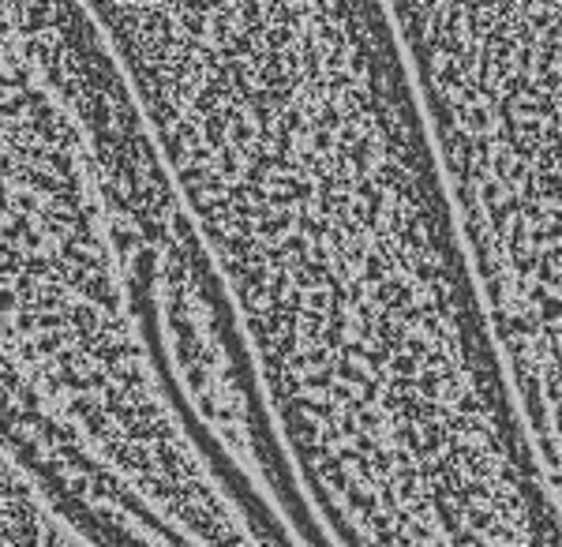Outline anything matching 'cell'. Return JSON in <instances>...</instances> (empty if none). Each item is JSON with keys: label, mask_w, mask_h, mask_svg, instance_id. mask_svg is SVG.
Wrapping results in <instances>:
<instances>
[{"label": "cell", "mask_w": 562, "mask_h": 547, "mask_svg": "<svg viewBox=\"0 0 562 547\" xmlns=\"http://www.w3.org/2000/svg\"><path fill=\"white\" fill-rule=\"evenodd\" d=\"M0 547H102L65 510L53 506L38 480L0 439Z\"/></svg>", "instance_id": "1"}]
</instances>
